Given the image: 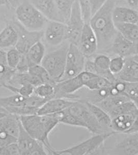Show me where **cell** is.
I'll return each mask as SVG.
<instances>
[{
    "label": "cell",
    "instance_id": "cell-1",
    "mask_svg": "<svg viewBox=\"0 0 138 155\" xmlns=\"http://www.w3.org/2000/svg\"><path fill=\"white\" fill-rule=\"evenodd\" d=\"M117 1L107 0L105 4L93 15L89 22L97 39V53L107 54L118 33L113 18V11L116 5Z\"/></svg>",
    "mask_w": 138,
    "mask_h": 155
},
{
    "label": "cell",
    "instance_id": "cell-2",
    "mask_svg": "<svg viewBox=\"0 0 138 155\" xmlns=\"http://www.w3.org/2000/svg\"><path fill=\"white\" fill-rule=\"evenodd\" d=\"M21 125L26 131L34 139L42 143L48 155H55V150L50 143V132L59 123L53 114L30 115L20 116Z\"/></svg>",
    "mask_w": 138,
    "mask_h": 155
},
{
    "label": "cell",
    "instance_id": "cell-3",
    "mask_svg": "<svg viewBox=\"0 0 138 155\" xmlns=\"http://www.w3.org/2000/svg\"><path fill=\"white\" fill-rule=\"evenodd\" d=\"M61 122L67 125L81 127L93 134L110 133L98 122L84 100L78 99L64 110Z\"/></svg>",
    "mask_w": 138,
    "mask_h": 155
},
{
    "label": "cell",
    "instance_id": "cell-4",
    "mask_svg": "<svg viewBox=\"0 0 138 155\" xmlns=\"http://www.w3.org/2000/svg\"><path fill=\"white\" fill-rule=\"evenodd\" d=\"M47 101L34 94L26 97L15 94L14 95L0 97V106L9 113L19 116H26L36 114Z\"/></svg>",
    "mask_w": 138,
    "mask_h": 155
},
{
    "label": "cell",
    "instance_id": "cell-5",
    "mask_svg": "<svg viewBox=\"0 0 138 155\" xmlns=\"http://www.w3.org/2000/svg\"><path fill=\"white\" fill-rule=\"evenodd\" d=\"M115 132L94 134L78 144L63 150H56L55 155H104L105 142Z\"/></svg>",
    "mask_w": 138,
    "mask_h": 155
},
{
    "label": "cell",
    "instance_id": "cell-6",
    "mask_svg": "<svg viewBox=\"0 0 138 155\" xmlns=\"http://www.w3.org/2000/svg\"><path fill=\"white\" fill-rule=\"evenodd\" d=\"M137 115L138 110L133 101L124 102L109 114L112 120V130L119 134L129 132Z\"/></svg>",
    "mask_w": 138,
    "mask_h": 155
},
{
    "label": "cell",
    "instance_id": "cell-7",
    "mask_svg": "<svg viewBox=\"0 0 138 155\" xmlns=\"http://www.w3.org/2000/svg\"><path fill=\"white\" fill-rule=\"evenodd\" d=\"M15 17L21 25L32 31H43L49 21L30 2L20 4L15 9Z\"/></svg>",
    "mask_w": 138,
    "mask_h": 155
},
{
    "label": "cell",
    "instance_id": "cell-8",
    "mask_svg": "<svg viewBox=\"0 0 138 155\" xmlns=\"http://www.w3.org/2000/svg\"><path fill=\"white\" fill-rule=\"evenodd\" d=\"M69 44L66 41L56 49L46 54L41 63L56 83L60 81L64 72Z\"/></svg>",
    "mask_w": 138,
    "mask_h": 155
},
{
    "label": "cell",
    "instance_id": "cell-9",
    "mask_svg": "<svg viewBox=\"0 0 138 155\" xmlns=\"http://www.w3.org/2000/svg\"><path fill=\"white\" fill-rule=\"evenodd\" d=\"M20 124V116L0 111V148L17 142Z\"/></svg>",
    "mask_w": 138,
    "mask_h": 155
},
{
    "label": "cell",
    "instance_id": "cell-10",
    "mask_svg": "<svg viewBox=\"0 0 138 155\" xmlns=\"http://www.w3.org/2000/svg\"><path fill=\"white\" fill-rule=\"evenodd\" d=\"M94 74L84 71L74 77L64 81H60L55 85V94L54 98H61L78 100L79 96L75 93L85 88V84L89 79Z\"/></svg>",
    "mask_w": 138,
    "mask_h": 155
},
{
    "label": "cell",
    "instance_id": "cell-11",
    "mask_svg": "<svg viewBox=\"0 0 138 155\" xmlns=\"http://www.w3.org/2000/svg\"><path fill=\"white\" fill-rule=\"evenodd\" d=\"M117 134L119 137L113 146H105L104 155H138V131Z\"/></svg>",
    "mask_w": 138,
    "mask_h": 155
},
{
    "label": "cell",
    "instance_id": "cell-12",
    "mask_svg": "<svg viewBox=\"0 0 138 155\" xmlns=\"http://www.w3.org/2000/svg\"><path fill=\"white\" fill-rule=\"evenodd\" d=\"M86 60V57L81 52L78 46L70 43L67 54L64 72L60 81L74 77L84 71Z\"/></svg>",
    "mask_w": 138,
    "mask_h": 155
},
{
    "label": "cell",
    "instance_id": "cell-13",
    "mask_svg": "<svg viewBox=\"0 0 138 155\" xmlns=\"http://www.w3.org/2000/svg\"><path fill=\"white\" fill-rule=\"evenodd\" d=\"M111 57L104 53H97L92 57L86 58L85 71L106 79L112 83L117 80L109 69Z\"/></svg>",
    "mask_w": 138,
    "mask_h": 155
},
{
    "label": "cell",
    "instance_id": "cell-14",
    "mask_svg": "<svg viewBox=\"0 0 138 155\" xmlns=\"http://www.w3.org/2000/svg\"><path fill=\"white\" fill-rule=\"evenodd\" d=\"M85 23L81 16L78 1L76 0L73 6L70 18L66 23L67 41L69 43L78 45Z\"/></svg>",
    "mask_w": 138,
    "mask_h": 155
},
{
    "label": "cell",
    "instance_id": "cell-15",
    "mask_svg": "<svg viewBox=\"0 0 138 155\" xmlns=\"http://www.w3.org/2000/svg\"><path fill=\"white\" fill-rule=\"evenodd\" d=\"M17 144L19 148L20 155H48L43 144L30 136L24 129L21 123L20 126Z\"/></svg>",
    "mask_w": 138,
    "mask_h": 155
},
{
    "label": "cell",
    "instance_id": "cell-16",
    "mask_svg": "<svg viewBox=\"0 0 138 155\" xmlns=\"http://www.w3.org/2000/svg\"><path fill=\"white\" fill-rule=\"evenodd\" d=\"M12 22L16 28L18 34V42L15 48L22 54H26L32 46L43 38V30L32 31L25 28L16 20Z\"/></svg>",
    "mask_w": 138,
    "mask_h": 155
},
{
    "label": "cell",
    "instance_id": "cell-17",
    "mask_svg": "<svg viewBox=\"0 0 138 155\" xmlns=\"http://www.w3.org/2000/svg\"><path fill=\"white\" fill-rule=\"evenodd\" d=\"M43 38L49 46H60L67 41L66 23L60 21L49 20L43 30Z\"/></svg>",
    "mask_w": 138,
    "mask_h": 155
},
{
    "label": "cell",
    "instance_id": "cell-18",
    "mask_svg": "<svg viewBox=\"0 0 138 155\" xmlns=\"http://www.w3.org/2000/svg\"><path fill=\"white\" fill-rule=\"evenodd\" d=\"M136 45L118 32L107 54L110 57L120 56L124 58L134 57L136 54Z\"/></svg>",
    "mask_w": 138,
    "mask_h": 155
},
{
    "label": "cell",
    "instance_id": "cell-19",
    "mask_svg": "<svg viewBox=\"0 0 138 155\" xmlns=\"http://www.w3.org/2000/svg\"><path fill=\"white\" fill-rule=\"evenodd\" d=\"M77 46L87 58L97 53V39L89 23H85Z\"/></svg>",
    "mask_w": 138,
    "mask_h": 155
},
{
    "label": "cell",
    "instance_id": "cell-20",
    "mask_svg": "<svg viewBox=\"0 0 138 155\" xmlns=\"http://www.w3.org/2000/svg\"><path fill=\"white\" fill-rule=\"evenodd\" d=\"M76 100L69 99L53 98L49 99L43 104L37 112L40 115H51L67 109Z\"/></svg>",
    "mask_w": 138,
    "mask_h": 155
},
{
    "label": "cell",
    "instance_id": "cell-21",
    "mask_svg": "<svg viewBox=\"0 0 138 155\" xmlns=\"http://www.w3.org/2000/svg\"><path fill=\"white\" fill-rule=\"evenodd\" d=\"M27 79L35 87L44 83H50L55 85L57 83L41 65L29 68L28 71L27 72Z\"/></svg>",
    "mask_w": 138,
    "mask_h": 155
},
{
    "label": "cell",
    "instance_id": "cell-22",
    "mask_svg": "<svg viewBox=\"0 0 138 155\" xmlns=\"http://www.w3.org/2000/svg\"><path fill=\"white\" fill-rule=\"evenodd\" d=\"M18 34L12 22L7 23L0 32V49L5 50L15 48L17 44Z\"/></svg>",
    "mask_w": 138,
    "mask_h": 155
},
{
    "label": "cell",
    "instance_id": "cell-23",
    "mask_svg": "<svg viewBox=\"0 0 138 155\" xmlns=\"http://www.w3.org/2000/svg\"><path fill=\"white\" fill-rule=\"evenodd\" d=\"M114 23H138V11L131 7L115 6L113 11Z\"/></svg>",
    "mask_w": 138,
    "mask_h": 155
},
{
    "label": "cell",
    "instance_id": "cell-24",
    "mask_svg": "<svg viewBox=\"0 0 138 155\" xmlns=\"http://www.w3.org/2000/svg\"><path fill=\"white\" fill-rule=\"evenodd\" d=\"M115 77L120 81L138 82V62L133 57L125 58V63L122 71Z\"/></svg>",
    "mask_w": 138,
    "mask_h": 155
},
{
    "label": "cell",
    "instance_id": "cell-25",
    "mask_svg": "<svg viewBox=\"0 0 138 155\" xmlns=\"http://www.w3.org/2000/svg\"><path fill=\"white\" fill-rule=\"evenodd\" d=\"M30 2L49 20L61 22L53 0H30Z\"/></svg>",
    "mask_w": 138,
    "mask_h": 155
},
{
    "label": "cell",
    "instance_id": "cell-26",
    "mask_svg": "<svg viewBox=\"0 0 138 155\" xmlns=\"http://www.w3.org/2000/svg\"><path fill=\"white\" fill-rule=\"evenodd\" d=\"M46 54V47L44 44L39 41L32 46L25 54L29 67L41 65Z\"/></svg>",
    "mask_w": 138,
    "mask_h": 155
},
{
    "label": "cell",
    "instance_id": "cell-27",
    "mask_svg": "<svg viewBox=\"0 0 138 155\" xmlns=\"http://www.w3.org/2000/svg\"><path fill=\"white\" fill-rule=\"evenodd\" d=\"M84 101L85 104H86L88 108L100 125L109 132H114L112 130V120L110 115L104 110L93 102L86 100Z\"/></svg>",
    "mask_w": 138,
    "mask_h": 155
},
{
    "label": "cell",
    "instance_id": "cell-28",
    "mask_svg": "<svg viewBox=\"0 0 138 155\" xmlns=\"http://www.w3.org/2000/svg\"><path fill=\"white\" fill-rule=\"evenodd\" d=\"M130 100L131 99L125 95L119 94L116 95H110L108 97L103 99L95 104L101 107L109 115L115 109L119 107L124 102Z\"/></svg>",
    "mask_w": 138,
    "mask_h": 155
},
{
    "label": "cell",
    "instance_id": "cell-29",
    "mask_svg": "<svg viewBox=\"0 0 138 155\" xmlns=\"http://www.w3.org/2000/svg\"><path fill=\"white\" fill-rule=\"evenodd\" d=\"M117 31L124 37L138 44V25L134 23H114Z\"/></svg>",
    "mask_w": 138,
    "mask_h": 155
},
{
    "label": "cell",
    "instance_id": "cell-30",
    "mask_svg": "<svg viewBox=\"0 0 138 155\" xmlns=\"http://www.w3.org/2000/svg\"><path fill=\"white\" fill-rule=\"evenodd\" d=\"M76 0H53L61 22L66 23L70 18Z\"/></svg>",
    "mask_w": 138,
    "mask_h": 155
},
{
    "label": "cell",
    "instance_id": "cell-31",
    "mask_svg": "<svg viewBox=\"0 0 138 155\" xmlns=\"http://www.w3.org/2000/svg\"><path fill=\"white\" fill-rule=\"evenodd\" d=\"M113 84L106 79L94 74L86 82L85 88H87L89 91L94 92L110 87Z\"/></svg>",
    "mask_w": 138,
    "mask_h": 155
},
{
    "label": "cell",
    "instance_id": "cell-32",
    "mask_svg": "<svg viewBox=\"0 0 138 155\" xmlns=\"http://www.w3.org/2000/svg\"><path fill=\"white\" fill-rule=\"evenodd\" d=\"M55 85L50 83L40 85L34 88L33 94L47 100L53 98L55 97Z\"/></svg>",
    "mask_w": 138,
    "mask_h": 155
},
{
    "label": "cell",
    "instance_id": "cell-33",
    "mask_svg": "<svg viewBox=\"0 0 138 155\" xmlns=\"http://www.w3.org/2000/svg\"><path fill=\"white\" fill-rule=\"evenodd\" d=\"M23 55L16 48L9 49L7 52V65L11 68L16 70Z\"/></svg>",
    "mask_w": 138,
    "mask_h": 155
},
{
    "label": "cell",
    "instance_id": "cell-34",
    "mask_svg": "<svg viewBox=\"0 0 138 155\" xmlns=\"http://www.w3.org/2000/svg\"><path fill=\"white\" fill-rule=\"evenodd\" d=\"M81 16L85 23H89L92 16L91 0H78Z\"/></svg>",
    "mask_w": 138,
    "mask_h": 155
},
{
    "label": "cell",
    "instance_id": "cell-35",
    "mask_svg": "<svg viewBox=\"0 0 138 155\" xmlns=\"http://www.w3.org/2000/svg\"><path fill=\"white\" fill-rule=\"evenodd\" d=\"M16 70L11 68L7 65L0 63V87L7 84L11 81Z\"/></svg>",
    "mask_w": 138,
    "mask_h": 155
},
{
    "label": "cell",
    "instance_id": "cell-36",
    "mask_svg": "<svg viewBox=\"0 0 138 155\" xmlns=\"http://www.w3.org/2000/svg\"><path fill=\"white\" fill-rule=\"evenodd\" d=\"M125 63V58L120 56L111 57L109 69L114 76L119 74L122 71Z\"/></svg>",
    "mask_w": 138,
    "mask_h": 155
},
{
    "label": "cell",
    "instance_id": "cell-37",
    "mask_svg": "<svg viewBox=\"0 0 138 155\" xmlns=\"http://www.w3.org/2000/svg\"><path fill=\"white\" fill-rule=\"evenodd\" d=\"M123 94L130 99L138 96V82H127L124 81Z\"/></svg>",
    "mask_w": 138,
    "mask_h": 155
},
{
    "label": "cell",
    "instance_id": "cell-38",
    "mask_svg": "<svg viewBox=\"0 0 138 155\" xmlns=\"http://www.w3.org/2000/svg\"><path fill=\"white\" fill-rule=\"evenodd\" d=\"M0 155H20L19 148L17 142L12 143L0 148Z\"/></svg>",
    "mask_w": 138,
    "mask_h": 155
},
{
    "label": "cell",
    "instance_id": "cell-39",
    "mask_svg": "<svg viewBox=\"0 0 138 155\" xmlns=\"http://www.w3.org/2000/svg\"><path fill=\"white\" fill-rule=\"evenodd\" d=\"M92 1V16L95 14L102 6L107 1V0H91Z\"/></svg>",
    "mask_w": 138,
    "mask_h": 155
},
{
    "label": "cell",
    "instance_id": "cell-40",
    "mask_svg": "<svg viewBox=\"0 0 138 155\" xmlns=\"http://www.w3.org/2000/svg\"><path fill=\"white\" fill-rule=\"evenodd\" d=\"M0 63L7 65V52L2 49H0Z\"/></svg>",
    "mask_w": 138,
    "mask_h": 155
},
{
    "label": "cell",
    "instance_id": "cell-41",
    "mask_svg": "<svg viewBox=\"0 0 138 155\" xmlns=\"http://www.w3.org/2000/svg\"><path fill=\"white\" fill-rule=\"evenodd\" d=\"M7 2L8 6L13 9H16L20 4L19 0H7Z\"/></svg>",
    "mask_w": 138,
    "mask_h": 155
},
{
    "label": "cell",
    "instance_id": "cell-42",
    "mask_svg": "<svg viewBox=\"0 0 138 155\" xmlns=\"http://www.w3.org/2000/svg\"><path fill=\"white\" fill-rule=\"evenodd\" d=\"M129 7L136 9L138 7V0H125Z\"/></svg>",
    "mask_w": 138,
    "mask_h": 155
},
{
    "label": "cell",
    "instance_id": "cell-43",
    "mask_svg": "<svg viewBox=\"0 0 138 155\" xmlns=\"http://www.w3.org/2000/svg\"><path fill=\"white\" fill-rule=\"evenodd\" d=\"M4 5L8 6L7 0H0V7Z\"/></svg>",
    "mask_w": 138,
    "mask_h": 155
},
{
    "label": "cell",
    "instance_id": "cell-44",
    "mask_svg": "<svg viewBox=\"0 0 138 155\" xmlns=\"http://www.w3.org/2000/svg\"><path fill=\"white\" fill-rule=\"evenodd\" d=\"M4 110L3 108L2 107H1L0 106V111H1V110Z\"/></svg>",
    "mask_w": 138,
    "mask_h": 155
},
{
    "label": "cell",
    "instance_id": "cell-45",
    "mask_svg": "<svg viewBox=\"0 0 138 155\" xmlns=\"http://www.w3.org/2000/svg\"><path fill=\"white\" fill-rule=\"evenodd\" d=\"M137 24H138V23H137Z\"/></svg>",
    "mask_w": 138,
    "mask_h": 155
}]
</instances>
